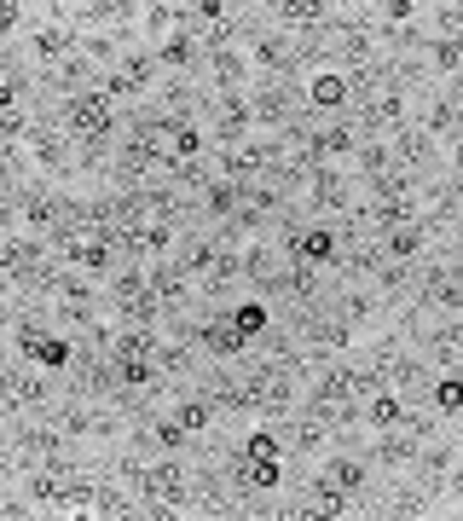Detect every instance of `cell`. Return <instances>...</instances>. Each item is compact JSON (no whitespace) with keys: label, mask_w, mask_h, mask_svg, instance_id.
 Segmentation results:
<instances>
[{"label":"cell","mask_w":463,"mask_h":521,"mask_svg":"<svg viewBox=\"0 0 463 521\" xmlns=\"http://www.w3.org/2000/svg\"><path fill=\"white\" fill-rule=\"evenodd\" d=\"M365 423H371L377 435H388V429H400V423H406V406L394 400V388L377 394V400H365Z\"/></svg>","instance_id":"obj_15"},{"label":"cell","mask_w":463,"mask_h":521,"mask_svg":"<svg viewBox=\"0 0 463 521\" xmlns=\"http://www.w3.org/2000/svg\"><path fill=\"white\" fill-rule=\"evenodd\" d=\"M151 435H157V446H168V452H180V446H186L180 417H157V423H151Z\"/></svg>","instance_id":"obj_25"},{"label":"cell","mask_w":463,"mask_h":521,"mask_svg":"<svg viewBox=\"0 0 463 521\" xmlns=\"http://www.w3.org/2000/svg\"><path fill=\"white\" fill-rule=\"evenodd\" d=\"M313 209L319 215H336V209H348V180L336 174V168H313Z\"/></svg>","instance_id":"obj_10"},{"label":"cell","mask_w":463,"mask_h":521,"mask_svg":"<svg viewBox=\"0 0 463 521\" xmlns=\"http://www.w3.org/2000/svg\"><path fill=\"white\" fill-rule=\"evenodd\" d=\"M429 354L446 365V371H463V325H446L429 336Z\"/></svg>","instance_id":"obj_16"},{"label":"cell","mask_w":463,"mask_h":521,"mask_svg":"<svg viewBox=\"0 0 463 521\" xmlns=\"http://www.w3.org/2000/svg\"><path fill=\"white\" fill-rule=\"evenodd\" d=\"M278 249L296 267H325V261H336V249H342V232H330V226H296V232H284Z\"/></svg>","instance_id":"obj_4"},{"label":"cell","mask_w":463,"mask_h":521,"mask_svg":"<svg viewBox=\"0 0 463 521\" xmlns=\"http://www.w3.org/2000/svg\"><path fill=\"white\" fill-rule=\"evenodd\" d=\"M319 487H330V493H342V498H359L371 487V469H365V458H330L319 469Z\"/></svg>","instance_id":"obj_6"},{"label":"cell","mask_w":463,"mask_h":521,"mask_svg":"<svg viewBox=\"0 0 463 521\" xmlns=\"http://www.w3.org/2000/svg\"><path fill=\"white\" fill-rule=\"evenodd\" d=\"M348 76H313V82H307V105L313 110H325V116H336V110L348 105Z\"/></svg>","instance_id":"obj_11"},{"label":"cell","mask_w":463,"mask_h":521,"mask_svg":"<svg viewBox=\"0 0 463 521\" xmlns=\"http://www.w3.org/2000/svg\"><path fill=\"white\" fill-rule=\"evenodd\" d=\"M400 122H406V93H400V87H388V93H377V99L359 105V128H365V134L400 128Z\"/></svg>","instance_id":"obj_7"},{"label":"cell","mask_w":463,"mask_h":521,"mask_svg":"<svg viewBox=\"0 0 463 521\" xmlns=\"http://www.w3.org/2000/svg\"><path fill=\"white\" fill-rule=\"evenodd\" d=\"M232 325L244 330V336H261V330L273 325V313H267L261 302H238V307H232Z\"/></svg>","instance_id":"obj_22"},{"label":"cell","mask_w":463,"mask_h":521,"mask_svg":"<svg viewBox=\"0 0 463 521\" xmlns=\"http://www.w3.org/2000/svg\"><path fill=\"white\" fill-rule=\"evenodd\" d=\"M174 417H180V429H186V435H203V429H209V417H215V406H209V400H180Z\"/></svg>","instance_id":"obj_21"},{"label":"cell","mask_w":463,"mask_h":521,"mask_svg":"<svg viewBox=\"0 0 463 521\" xmlns=\"http://www.w3.org/2000/svg\"><path fill=\"white\" fill-rule=\"evenodd\" d=\"M429 58H435V70H463V41L435 35V41H429Z\"/></svg>","instance_id":"obj_24"},{"label":"cell","mask_w":463,"mask_h":521,"mask_svg":"<svg viewBox=\"0 0 463 521\" xmlns=\"http://www.w3.org/2000/svg\"><path fill=\"white\" fill-rule=\"evenodd\" d=\"M359 168H365V174H388V145H377V139L359 145Z\"/></svg>","instance_id":"obj_26"},{"label":"cell","mask_w":463,"mask_h":521,"mask_svg":"<svg viewBox=\"0 0 463 521\" xmlns=\"http://www.w3.org/2000/svg\"><path fill=\"white\" fill-rule=\"evenodd\" d=\"M244 330L232 325V313H226V319H209V325L197 330V348H203V354H215V359H232V354H244Z\"/></svg>","instance_id":"obj_8"},{"label":"cell","mask_w":463,"mask_h":521,"mask_svg":"<svg viewBox=\"0 0 463 521\" xmlns=\"http://www.w3.org/2000/svg\"><path fill=\"white\" fill-rule=\"evenodd\" d=\"M139 498L145 504H174V510H191V475L174 458L168 464H151L139 475Z\"/></svg>","instance_id":"obj_3"},{"label":"cell","mask_w":463,"mask_h":521,"mask_svg":"<svg viewBox=\"0 0 463 521\" xmlns=\"http://www.w3.org/2000/svg\"><path fill=\"white\" fill-rule=\"evenodd\" d=\"M18 354L35 365V371H64V365H76V342L70 336H53L47 325H18Z\"/></svg>","instance_id":"obj_2"},{"label":"cell","mask_w":463,"mask_h":521,"mask_svg":"<svg viewBox=\"0 0 463 521\" xmlns=\"http://www.w3.org/2000/svg\"><path fill=\"white\" fill-rule=\"evenodd\" d=\"M394 151H400V163L406 168H417V163H429L435 134H429V128H400V145H394Z\"/></svg>","instance_id":"obj_17"},{"label":"cell","mask_w":463,"mask_h":521,"mask_svg":"<svg viewBox=\"0 0 463 521\" xmlns=\"http://www.w3.org/2000/svg\"><path fill=\"white\" fill-rule=\"evenodd\" d=\"M145 521H180V510L174 504H145Z\"/></svg>","instance_id":"obj_28"},{"label":"cell","mask_w":463,"mask_h":521,"mask_svg":"<svg viewBox=\"0 0 463 521\" xmlns=\"http://www.w3.org/2000/svg\"><path fill=\"white\" fill-rule=\"evenodd\" d=\"M429 307H446V313H463V290L452 284V273H446V267H435V273H429Z\"/></svg>","instance_id":"obj_18"},{"label":"cell","mask_w":463,"mask_h":521,"mask_svg":"<svg viewBox=\"0 0 463 521\" xmlns=\"http://www.w3.org/2000/svg\"><path fill=\"white\" fill-rule=\"evenodd\" d=\"M458 197H463V174H458Z\"/></svg>","instance_id":"obj_32"},{"label":"cell","mask_w":463,"mask_h":521,"mask_svg":"<svg viewBox=\"0 0 463 521\" xmlns=\"http://www.w3.org/2000/svg\"><path fill=\"white\" fill-rule=\"evenodd\" d=\"M249 458H267V464H284V440L273 435V429H255V435L244 440Z\"/></svg>","instance_id":"obj_23"},{"label":"cell","mask_w":463,"mask_h":521,"mask_svg":"<svg viewBox=\"0 0 463 521\" xmlns=\"http://www.w3.org/2000/svg\"><path fill=\"white\" fill-rule=\"evenodd\" d=\"M296 93L278 82V87H267V93H255V122H290L296 116Z\"/></svg>","instance_id":"obj_13"},{"label":"cell","mask_w":463,"mask_h":521,"mask_svg":"<svg viewBox=\"0 0 463 521\" xmlns=\"http://www.w3.org/2000/svg\"><path fill=\"white\" fill-rule=\"evenodd\" d=\"M452 163H458V174H463V139H452Z\"/></svg>","instance_id":"obj_31"},{"label":"cell","mask_w":463,"mask_h":521,"mask_svg":"<svg viewBox=\"0 0 463 521\" xmlns=\"http://www.w3.org/2000/svg\"><path fill=\"white\" fill-rule=\"evenodd\" d=\"M24 406H47V371L12 365V371H6V417H18Z\"/></svg>","instance_id":"obj_5"},{"label":"cell","mask_w":463,"mask_h":521,"mask_svg":"<svg viewBox=\"0 0 463 521\" xmlns=\"http://www.w3.org/2000/svg\"><path fill=\"white\" fill-rule=\"evenodd\" d=\"M64 521H99V510H70Z\"/></svg>","instance_id":"obj_29"},{"label":"cell","mask_w":463,"mask_h":521,"mask_svg":"<svg viewBox=\"0 0 463 521\" xmlns=\"http://www.w3.org/2000/svg\"><path fill=\"white\" fill-rule=\"evenodd\" d=\"M58 122L82 139V145L87 139H110L116 134V99H110L105 87H87V93H76L70 105L58 110Z\"/></svg>","instance_id":"obj_1"},{"label":"cell","mask_w":463,"mask_h":521,"mask_svg":"<svg viewBox=\"0 0 463 521\" xmlns=\"http://www.w3.org/2000/svg\"><path fill=\"white\" fill-rule=\"evenodd\" d=\"M163 70H174V76H191V70H197V35H186V29H174V35H168L163 41Z\"/></svg>","instance_id":"obj_12"},{"label":"cell","mask_w":463,"mask_h":521,"mask_svg":"<svg viewBox=\"0 0 463 521\" xmlns=\"http://www.w3.org/2000/svg\"><path fill=\"white\" fill-rule=\"evenodd\" d=\"M429 400H435V412H463V371H446V377L429 388Z\"/></svg>","instance_id":"obj_20"},{"label":"cell","mask_w":463,"mask_h":521,"mask_svg":"<svg viewBox=\"0 0 463 521\" xmlns=\"http://www.w3.org/2000/svg\"><path fill=\"white\" fill-rule=\"evenodd\" d=\"M446 273H452V284H458V290H463V255H458V261H452V267H446Z\"/></svg>","instance_id":"obj_30"},{"label":"cell","mask_w":463,"mask_h":521,"mask_svg":"<svg viewBox=\"0 0 463 521\" xmlns=\"http://www.w3.org/2000/svg\"><path fill=\"white\" fill-rule=\"evenodd\" d=\"M423 244H429V232L411 220V226H400V232H388V238H382V255H388V261H417Z\"/></svg>","instance_id":"obj_14"},{"label":"cell","mask_w":463,"mask_h":521,"mask_svg":"<svg viewBox=\"0 0 463 521\" xmlns=\"http://www.w3.org/2000/svg\"><path fill=\"white\" fill-rule=\"evenodd\" d=\"M29 145H35V163H41V168H53V174H58L64 163H70V157H64V139H58L53 128H35V139H29Z\"/></svg>","instance_id":"obj_19"},{"label":"cell","mask_w":463,"mask_h":521,"mask_svg":"<svg viewBox=\"0 0 463 521\" xmlns=\"http://www.w3.org/2000/svg\"><path fill=\"white\" fill-rule=\"evenodd\" d=\"M440 35H446V41H463V6H440Z\"/></svg>","instance_id":"obj_27"},{"label":"cell","mask_w":463,"mask_h":521,"mask_svg":"<svg viewBox=\"0 0 463 521\" xmlns=\"http://www.w3.org/2000/svg\"><path fill=\"white\" fill-rule=\"evenodd\" d=\"M342 151H354V128L348 122H330V128H319V134L307 139V157L325 168L330 157H342Z\"/></svg>","instance_id":"obj_9"}]
</instances>
